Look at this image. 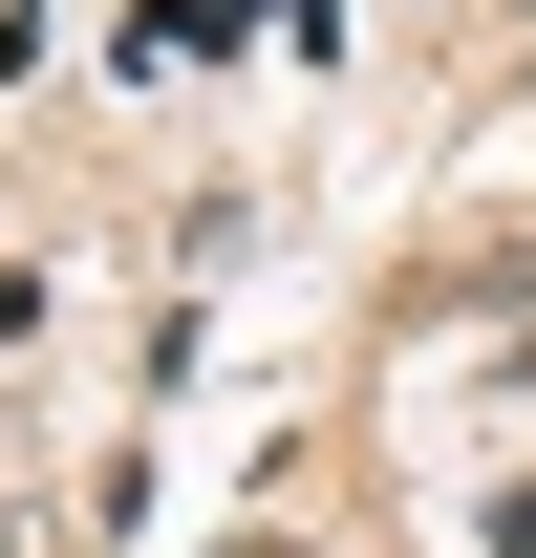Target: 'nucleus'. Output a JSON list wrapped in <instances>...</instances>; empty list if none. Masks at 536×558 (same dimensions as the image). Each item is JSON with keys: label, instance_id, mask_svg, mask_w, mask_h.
I'll use <instances>...</instances> for the list:
<instances>
[]
</instances>
